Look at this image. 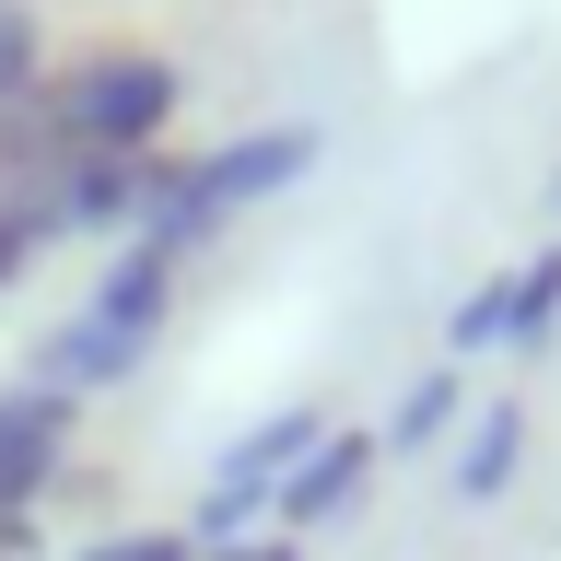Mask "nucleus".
Listing matches in <instances>:
<instances>
[{"label":"nucleus","instance_id":"nucleus-1","mask_svg":"<svg viewBox=\"0 0 561 561\" xmlns=\"http://www.w3.org/2000/svg\"><path fill=\"white\" fill-rule=\"evenodd\" d=\"M175 105H187V70L164 47H82L70 70H47L35 117L59 152H152L175 129Z\"/></svg>","mask_w":561,"mask_h":561},{"label":"nucleus","instance_id":"nucleus-2","mask_svg":"<svg viewBox=\"0 0 561 561\" xmlns=\"http://www.w3.org/2000/svg\"><path fill=\"white\" fill-rule=\"evenodd\" d=\"M316 164V129H245V140H222V152H187V164H152V199H140V234L152 245H175V257H199L234 210H257V199H280L293 175Z\"/></svg>","mask_w":561,"mask_h":561},{"label":"nucleus","instance_id":"nucleus-3","mask_svg":"<svg viewBox=\"0 0 561 561\" xmlns=\"http://www.w3.org/2000/svg\"><path fill=\"white\" fill-rule=\"evenodd\" d=\"M316 433H328V410H280V421H257V433H234L222 468H210V491H199V515H187V550H234V538H257L270 503H280V480L316 456Z\"/></svg>","mask_w":561,"mask_h":561},{"label":"nucleus","instance_id":"nucleus-4","mask_svg":"<svg viewBox=\"0 0 561 561\" xmlns=\"http://www.w3.org/2000/svg\"><path fill=\"white\" fill-rule=\"evenodd\" d=\"M561 328V245H538L526 270H491L468 305L445 316V363L468 375V363H491V351H538Z\"/></svg>","mask_w":561,"mask_h":561},{"label":"nucleus","instance_id":"nucleus-5","mask_svg":"<svg viewBox=\"0 0 561 561\" xmlns=\"http://www.w3.org/2000/svg\"><path fill=\"white\" fill-rule=\"evenodd\" d=\"M70 445H82V398H59L35 375L0 386V515H35L70 480Z\"/></svg>","mask_w":561,"mask_h":561},{"label":"nucleus","instance_id":"nucleus-6","mask_svg":"<svg viewBox=\"0 0 561 561\" xmlns=\"http://www.w3.org/2000/svg\"><path fill=\"white\" fill-rule=\"evenodd\" d=\"M375 468H386V445L375 433H351V421H328L316 433V456L280 480V503H270V526L280 538H328L340 515H363V491H375Z\"/></svg>","mask_w":561,"mask_h":561},{"label":"nucleus","instance_id":"nucleus-7","mask_svg":"<svg viewBox=\"0 0 561 561\" xmlns=\"http://www.w3.org/2000/svg\"><path fill=\"white\" fill-rule=\"evenodd\" d=\"M140 199H152V152H70L35 187L47 234H140Z\"/></svg>","mask_w":561,"mask_h":561},{"label":"nucleus","instance_id":"nucleus-8","mask_svg":"<svg viewBox=\"0 0 561 561\" xmlns=\"http://www.w3.org/2000/svg\"><path fill=\"white\" fill-rule=\"evenodd\" d=\"M175 280H187V257H175V245H152V234H129V245H117V257L94 270L82 316H94L105 340L152 351V340H164V316H175Z\"/></svg>","mask_w":561,"mask_h":561},{"label":"nucleus","instance_id":"nucleus-9","mask_svg":"<svg viewBox=\"0 0 561 561\" xmlns=\"http://www.w3.org/2000/svg\"><path fill=\"white\" fill-rule=\"evenodd\" d=\"M526 398H491V410H468V445H456V468H445V491L456 503H503V491L526 480Z\"/></svg>","mask_w":561,"mask_h":561},{"label":"nucleus","instance_id":"nucleus-10","mask_svg":"<svg viewBox=\"0 0 561 561\" xmlns=\"http://www.w3.org/2000/svg\"><path fill=\"white\" fill-rule=\"evenodd\" d=\"M456 421H468V375H456V363H433V375H410V386H398V410H386V433H375V445H386V456H433Z\"/></svg>","mask_w":561,"mask_h":561},{"label":"nucleus","instance_id":"nucleus-11","mask_svg":"<svg viewBox=\"0 0 561 561\" xmlns=\"http://www.w3.org/2000/svg\"><path fill=\"white\" fill-rule=\"evenodd\" d=\"M35 94H47V35H35L24 0H0V117L35 105Z\"/></svg>","mask_w":561,"mask_h":561},{"label":"nucleus","instance_id":"nucleus-12","mask_svg":"<svg viewBox=\"0 0 561 561\" xmlns=\"http://www.w3.org/2000/svg\"><path fill=\"white\" fill-rule=\"evenodd\" d=\"M82 561H199V550H187V526H117V538H94Z\"/></svg>","mask_w":561,"mask_h":561},{"label":"nucleus","instance_id":"nucleus-13","mask_svg":"<svg viewBox=\"0 0 561 561\" xmlns=\"http://www.w3.org/2000/svg\"><path fill=\"white\" fill-rule=\"evenodd\" d=\"M35 245H47V210H35V199H12V210H0V293L35 270Z\"/></svg>","mask_w":561,"mask_h":561}]
</instances>
